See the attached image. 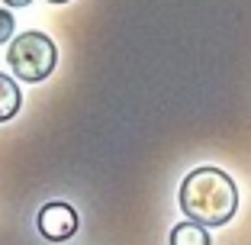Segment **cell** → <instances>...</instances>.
Here are the masks:
<instances>
[{"label":"cell","mask_w":251,"mask_h":245,"mask_svg":"<svg viewBox=\"0 0 251 245\" xmlns=\"http://www.w3.org/2000/svg\"><path fill=\"white\" fill-rule=\"evenodd\" d=\"M13 32H16V20H13V13L0 7V45L10 42V39H13Z\"/></svg>","instance_id":"obj_6"},{"label":"cell","mask_w":251,"mask_h":245,"mask_svg":"<svg viewBox=\"0 0 251 245\" xmlns=\"http://www.w3.org/2000/svg\"><path fill=\"white\" fill-rule=\"evenodd\" d=\"M171 245H209V232L200 223H177L171 229Z\"/></svg>","instance_id":"obj_5"},{"label":"cell","mask_w":251,"mask_h":245,"mask_svg":"<svg viewBox=\"0 0 251 245\" xmlns=\"http://www.w3.org/2000/svg\"><path fill=\"white\" fill-rule=\"evenodd\" d=\"M49 3H68V0H49Z\"/></svg>","instance_id":"obj_8"},{"label":"cell","mask_w":251,"mask_h":245,"mask_svg":"<svg viewBox=\"0 0 251 245\" xmlns=\"http://www.w3.org/2000/svg\"><path fill=\"white\" fill-rule=\"evenodd\" d=\"M3 3H7V7H29L32 0H3Z\"/></svg>","instance_id":"obj_7"},{"label":"cell","mask_w":251,"mask_h":245,"mask_svg":"<svg viewBox=\"0 0 251 245\" xmlns=\"http://www.w3.org/2000/svg\"><path fill=\"white\" fill-rule=\"evenodd\" d=\"M20 107H23L20 84H16L10 75L0 71V123H10V119L20 113Z\"/></svg>","instance_id":"obj_4"},{"label":"cell","mask_w":251,"mask_h":245,"mask_svg":"<svg viewBox=\"0 0 251 245\" xmlns=\"http://www.w3.org/2000/svg\"><path fill=\"white\" fill-rule=\"evenodd\" d=\"M177 200L190 223L226 226L238 210V187L222 168H197L184 178Z\"/></svg>","instance_id":"obj_1"},{"label":"cell","mask_w":251,"mask_h":245,"mask_svg":"<svg viewBox=\"0 0 251 245\" xmlns=\"http://www.w3.org/2000/svg\"><path fill=\"white\" fill-rule=\"evenodd\" d=\"M10 71H13L16 81H26V84H39L55 71L58 65V49L55 42L45 32H23L10 42Z\"/></svg>","instance_id":"obj_2"},{"label":"cell","mask_w":251,"mask_h":245,"mask_svg":"<svg viewBox=\"0 0 251 245\" xmlns=\"http://www.w3.org/2000/svg\"><path fill=\"white\" fill-rule=\"evenodd\" d=\"M77 210L71 207V203H45L42 210H39L36 216V226H39V236L49 239V242H68V239L77 232Z\"/></svg>","instance_id":"obj_3"}]
</instances>
